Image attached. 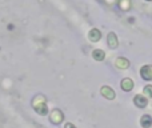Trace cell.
<instances>
[{
    "label": "cell",
    "mask_w": 152,
    "mask_h": 128,
    "mask_svg": "<svg viewBox=\"0 0 152 128\" xmlns=\"http://www.w3.org/2000/svg\"><path fill=\"white\" fill-rule=\"evenodd\" d=\"M134 103H135V105L136 107H139V108H144L145 105H147V99H145L143 95H136L135 96V99H134Z\"/></svg>",
    "instance_id": "7"
},
{
    "label": "cell",
    "mask_w": 152,
    "mask_h": 128,
    "mask_svg": "<svg viewBox=\"0 0 152 128\" xmlns=\"http://www.w3.org/2000/svg\"><path fill=\"white\" fill-rule=\"evenodd\" d=\"M115 64H116V67L120 68V69H126V68L129 67V60L126 58H118L115 61Z\"/></svg>",
    "instance_id": "9"
},
{
    "label": "cell",
    "mask_w": 152,
    "mask_h": 128,
    "mask_svg": "<svg viewBox=\"0 0 152 128\" xmlns=\"http://www.w3.org/2000/svg\"><path fill=\"white\" fill-rule=\"evenodd\" d=\"M121 89L123 91H126V92H129L132 88H134V81H132V79H129V78H126V79H123L121 80Z\"/></svg>",
    "instance_id": "5"
},
{
    "label": "cell",
    "mask_w": 152,
    "mask_h": 128,
    "mask_svg": "<svg viewBox=\"0 0 152 128\" xmlns=\"http://www.w3.org/2000/svg\"><path fill=\"white\" fill-rule=\"evenodd\" d=\"M140 75L145 80H152V65H144V67H142Z\"/></svg>",
    "instance_id": "4"
},
{
    "label": "cell",
    "mask_w": 152,
    "mask_h": 128,
    "mask_svg": "<svg viewBox=\"0 0 152 128\" xmlns=\"http://www.w3.org/2000/svg\"><path fill=\"white\" fill-rule=\"evenodd\" d=\"M107 42H108V45H110L111 48H116V47H118V36H116L115 32H110V34H108Z\"/></svg>",
    "instance_id": "8"
},
{
    "label": "cell",
    "mask_w": 152,
    "mask_h": 128,
    "mask_svg": "<svg viewBox=\"0 0 152 128\" xmlns=\"http://www.w3.org/2000/svg\"><path fill=\"white\" fill-rule=\"evenodd\" d=\"M34 108L39 115L45 116L48 113V107H47V103H45V97L39 95L34 99Z\"/></svg>",
    "instance_id": "1"
},
{
    "label": "cell",
    "mask_w": 152,
    "mask_h": 128,
    "mask_svg": "<svg viewBox=\"0 0 152 128\" xmlns=\"http://www.w3.org/2000/svg\"><path fill=\"white\" fill-rule=\"evenodd\" d=\"M88 37L91 42H99V40L102 39V32H100L97 28H92L88 34Z\"/></svg>",
    "instance_id": "6"
},
{
    "label": "cell",
    "mask_w": 152,
    "mask_h": 128,
    "mask_svg": "<svg viewBox=\"0 0 152 128\" xmlns=\"http://www.w3.org/2000/svg\"><path fill=\"white\" fill-rule=\"evenodd\" d=\"M147 1H152V0H147Z\"/></svg>",
    "instance_id": "15"
},
{
    "label": "cell",
    "mask_w": 152,
    "mask_h": 128,
    "mask_svg": "<svg viewBox=\"0 0 152 128\" xmlns=\"http://www.w3.org/2000/svg\"><path fill=\"white\" fill-rule=\"evenodd\" d=\"M144 95L148 97H152V86H145L144 87Z\"/></svg>",
    "instance_id": "13"
},
{
    "label": "cell",
    "mask_w": 152,
    "mask_h": 128,
    "mask_svg": "<svg viewBox=\"0 0 152 128\" xmlns=\"http://www.w3.org/2000/svg\"><path fill=\"white\" fill-rule=\"evenodd\" d=\"M140 124H142L143 128H150L152 126V118L150 115H144L140 119Z\"/></svg>",
    "instance_id": "10"
},
{
    "label": "cell",
    "mask_w": 152,
    "mask_h": 128,
    "mask_svg": "<svg viewBox=\"0 0 152 128\" xmlns=\"http://www.w3.org/2000/svg\"><path fill=\"white\" fill-rule=\"evenodd\" d=\"M119 5H120V8H121L123 11H127V10H129V5H131V1H129V0H120Z\"/></svg>",
    "instance_id": "12"
},
{
    "label": "cell",
    "mask_w": 152,
    "mask_h": 128,
    "mask_svg": "<svg viewBox=\"0 0 152 128\" xmlns=\"http://www.w3.org/2000/svg\"><path fill=\"white\" fill-rule=\"evenodd\" d=\"M64 128H76V127H75L72 123H67L66 126H64Z\"/></svg>",
    "instance_id": "14"
},
{
    "label": "cell",
    "mask_w": 152,
    "mask_h": 128,
    "mask_svg": "<svg viewBox=\"0 0 152 128\" xmlns=\"http://www.w3.org/2000/svg\"><path fill=\"white\" fill-rule=\"evenodd\" d=\"M92 58H94L96 61H102V60H104L105 53L103 50H95L94 52H92Z\"/></svg>",
    "instance_id": "11"
},
{
    "label": "cell",
    "mask_w": 152,
    "mask_h": 128,
    "mask_svg": "<svg viewBox=\"0 0 152 128\" xmlns=\"http://www.w3.org/2000/svg\"><path fill=\"white\" fill-rule=\"evenodd\" d=\"M100 92H102V95L105 97V99H110V100H112V99H115V91H113L111 87H108V86H104V87H102V89H100Z\"/></svg>",
    "instance_id": "3"
},
{
    "label": "cell",
    "mask_w": 152,
    "mask_h": 128,
    "mask_svg": "<svg viewBox=\"0 0 152 128\" xmlns=\"http://www.w3.org/2000/svg\"><path fill=\"white\" fill-rule=\"evenodd\" d=\"M50 119L53 124H60L61 121L64 120V115L60 110H53L50 115Z\"/></svg>",
    "instance_id": "2"
}]
</instances>
